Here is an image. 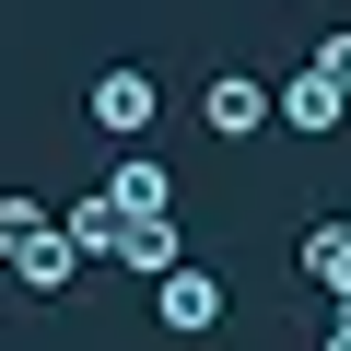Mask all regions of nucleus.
<instances>
[{
	"mask_svg": "<svg viewBox=\"0 0 351 351\" xmlns=\"http://www.w3.org/2000/svg\"><path fill=\"white\" fill-rule=\"evenodd\" d=\"M269 117H281V82H258V71H211L199 82V129L211 141H258Z\"/></svg>",
	"mask_w": 351,
	"mask_h": 351,
	"instance_id": "f257e3e1",
	"label": "nucleus"
},
{
	"mask_svg": "<svg viewBox=\"0 0 351 351\" xmlns=\"http://www.w3.org/2000/svg\"><path fill=\"white\" fill-rule=\"evenodd\" d=\"M82 106H94V129H106V141H141V129L164 117V82H152L141 59H117V71H94V94H82Z\"/></svg>",
	"mask_w": 351,
	"mask_h": 351,
	"instance_id": "f03ea898",
	"label": "nucleus"
},
{
	"mask_svg": "<svg viewBox=\"0 0 351 351\" xmlns=\"http://www.w3.org/2000/svg\"><path fill=\"white\" fill-rule=\"evenodd\" d=\"M223 304H234V293H223V269H199V258L176 269V281H152V316H164V339H211V328H223Z\"/></svg>",
	"mask_w": 351,
	"mask_h": 351,
	"instance_id": "7ed1b4c3",
	"label": "nucleus"
},
{
	"mask_svg": "<svg viewBox=\"0 0 351 351\" xmlns=\"http://www.w3.org/2000/svg\"><path fill=\"white\" fill-rule=\"evenodd\" d=\"M339 117H351V94H339V82H316V71H281V129H293V141H328Z\"/></svg>",
	"mask_w": 351,
	"mask_h": 351,
	"instance_id": "20e7f679",
	"label": "nucleus"
},
{
	"mask_svg": "<svg viewBox=\"0 0 351 351\" xmlns=\"http://www.w3.org/2000/svg\"><path fill=\"white\" fill-rule=\"evenodd\" d=\"M293 269H304L328 304H351V223H304V234H293Z\"/></svg>",
	"mask_w": 351,
	"mask_h": 351,
	"instance_id": "39448f33",
	"label": "nucleus"
},
{
	"mask_svg": "<svg viewBox=\"0 0 351 351\" xmlns=\"http://www.w3.org/2000/svg\"><path fill=\"white\" fill-rule=\"evenodd\" d=\"M106 269H129V281H176V269H188V234H176V223H129Z\"/></svg>",
	"mask_w": 351,
	"mask_h": 351,
	"instance_id": "423d86ee",
	"label": "nucleus"
},
{
	"mask_svg": "<svg viewBox=\"0 0 351 351\" xmlns=\"http://www.w3.org/2000/svg\"><path fill=\"white\" fill-rule=\"evenodd\" d=\"M0 269H12L24 293H71V281H82V246H71V223H47L24 258H0Z\"/></svg>",
	"mask_w": 351,
	"mask_h": 351,
	"instance_id": "0eeeda50",
	"label": "nucleus"
},
{
	"mask_svg": "<svg viewBox=\"0 0 351 351\" xmlns=\"http://www.w3.org/2000/svg\"><path fill=\"white\" fill-rule=\"evenodd\" d=\"M106 199H117L129 223H164V164H141V152H129V164H106Z\"/></svg>",
	"mask_w": 351,
	"mask_h": 351,
	"instance_id": "6e6552de",
	"label": "nucleus"
},
{
	"mask_svg": "<svg viewBox=\"0 0 351 351\" xmlns=\"http://www.w3.org/2000/svg\"><path fill=\"white\" fill-rule=\"evenodd\" d=\"M117 234H129V211H117V199H82V211H71V246H82V269H94V258H117Z\"/></svg>",
	"mask_w": 351,
	"mask_h": 351,
	"instance_id": "1a4fd4ad",
	"label": "nucleus"
},
{
	"mask_svg": "<svg viewBox=\"0 0 351 351\" xmlns=\"http://www.w3.org/2000/svg\"><path fill=\"white\" fill-rule=\"evenodd\" d=\"M36 234H47V199H36V188H12V199H0V258H24Z\"/></svg>",
	"mask_w": 351,
	"mask_h": 351,
	"instance_id": "9d476101",
	"label": "nucleus"
},
{
	"mask_svg": "<svg viewBox=\"0 0 351 351\" xmlns=\"http://www.w3.org/2000/svg\"><path fill=\"white\" fill-rule=\"evenodd\" d=\"M304 71H316V82H339V94H351V24H339V36H316V59H304Z\"/></svg>",
	"mask_w": 351,
	"mask_h": 351,
	"instance_id": "9b49d317",
	"label": "nucleus"
},
{
	"mask_svg": "<svg viewBox=\"0 0 351 351\" xmlns=\"http://www.w3.org/2000/svg\"><path fill=\"white\" fill-rule=\"evenodd\" d=\"M328 351H351V304H339V328H328Z\"/></svg>",
	"mask_w": 351,
	"mask_h": 351,
	"instance_id": "f8f14e48",
	"label": "nucleus"
}]
</instances>
